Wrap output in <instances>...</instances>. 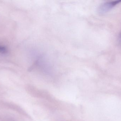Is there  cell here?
<instances>
[{
    "label": "cell",
    "mask_w": 121,
    "mask_h": 121,
    "mask_svg": "<svg viewBox=\"0 0 121 121\" xmlns=\"http://www.w3.org/2000/svg\"><path fill=\"white\" fill-rule=\"evenodd\" d=\"M118 40L119 42L121 44V31L119 33V36Z\"/></svg>",
    "instance_id": "3"
},
{
    "label": "cell",
    "mask_w": 121,
    "mask_h": 121,
    "mask_svg": "<svg viewBox=\"0 0 121 121\" xmlns=\"http://www.w3.org/2000/svg\"><path fill=\"white\" fill-rule=\"evenodd\" d=\"M121 2V0H118L103 3L99 6L98 9V12L99 14H105L110 11Z\"/></svg>",
    "instance_id": "1"
},
{
    "label": "cell",
    "mask_w": 121,
    "mask_h": 121,
    "mask_svg": "<svg viewBox=\"0 0 121 121\" xmlns=\"http://www.w3.org/2000/svg\"><path fill=\"white\" fill-rule=\"evenodd\" d=\"M7 52V49L5 47L0 45V53L2 54H5Z\"/></svg>",
    "instance_id": "2"
}]
</instances>
